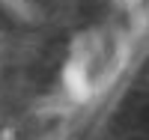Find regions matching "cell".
I'll list each match as a JSON object with an SVG mask.
<instances>
[{"label":"cell","instance_id":"6da1fadb","mask_svg":"<svg viewBox=\"0 0 149 140\" xmlns=\"http://www.w3.org/2000/svg\"><path fill=\"white\" fill-rule=\"evenodd\" d=\"M63 84L66 90L74 95V98H84L86 93H90V84H86V72H84V63L81 60H72L66 72H63Z\"/></svg>","mask_w":149,"mask_h":140}]
</instances>
